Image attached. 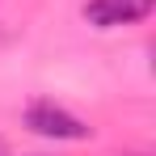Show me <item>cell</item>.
Returning a JSON list of instances; mask_svg holds the SVG:
<instances>
[{"instance_id": "6da1fadb", "label": "cell", "mask_w": 156, "mask_h": 156, "mask_svg": "<svg viewBox=\"0 0 156 156\" xmlns=\"http://www.w3.org/2000/svg\"><path fill=\"white\" fill-rule=\"evenodd\" d=\"M26 127L34 135H42V139H89L93 135L76 114H68L63 105H55V101H34L26 110Z\"/></svg>"}, {"instance_id": "7a4b0ae2", "label": "cell", "mask_w": 156, "mask_h": 156, "mask_svg": "<svg viewBox=\"0 0 156 156\" xmlns=\"http://www.w3.org/2000/svg\"><path fill=\"white\" fill-rule=\"evenodd\" d=\"M148 0H89L84 4V21L97 30H114V26H131L148 13Z\"/></svg>"}]
</instances>
